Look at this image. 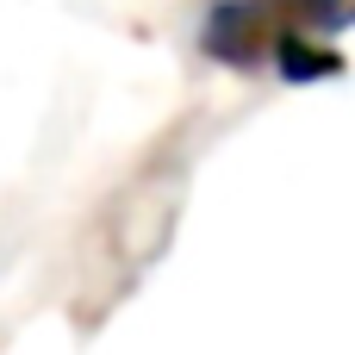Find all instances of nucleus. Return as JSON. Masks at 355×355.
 Listing matches in <instances>:
<instances>
[{
    "label": "nucleus",
    "instance_id": "1",
    "mask_svg": "<svg viewBox=\"0 0 355 355\" xmlns=\"http://www.w3.org/2000/svg\"><path fill=\"white\" fill-rule=\"evenodd\" d=\"M349 25V0H218L200 25V44L225 69H256L281 37H337Z\"/></svg>",
    "mask_w": 355,
    "mask_h": 355
},
{
    "label": "nucleus",
    "instance_id": "2",
    "mask_svg": "<svg viewBox=\"0 0 355 355\" xmlns=\"http://www.w3.org/2000/svg\"><path fill=\"white\" fill-rule=\"evenodd\" d=\"M275 69H281V81H318V75H343V56L312 44V37H281L275 44Z\"/></svg>",
    "mask_w": 355,
    "mask_h": 355
}]
</instances>
